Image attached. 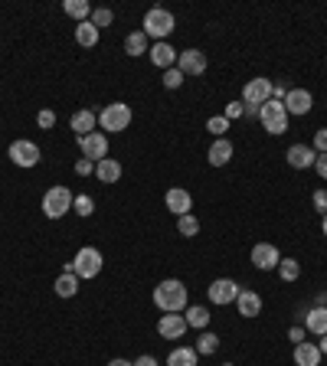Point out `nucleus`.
<instances>
[{"instance_id":"nucleus-31","label":"nucleus","mask_w":327,"mask_h":366,"mask_svg":"<svg viewBox=\"0 0 327 366\" xmlns=\"http://www.w3.org/2000/svg\"><path fill=\"white\" fill-rule=\"evenodd\" d=\"M177 233L187 235V239H194L200 233V220H196L194 213H187V216H177Z\"/></svg>"},{"instance_id":"nucleus-30","label":"nucleus","mask_w":327,"mask_h":366,"mask_svg":"<svg viewBox=\"0 0 327 366\" xmlns=\"http://www.w3.org/2000/svg\"><path fill=\"white\" fill-rule=\"evenodd\" d=\"M200 356H209V353H216L220 350V337L216 334H209V330H203L200 337H196V347H194Z\"/></svg>"},{"instance_id":"nucleus-32","label":"nucleus","mask_w":327,"mask_h":366,"mask_svg":"<svg viewBox=\"0 0 327 366\" xmlns=\"http://www.w3.org/2000/svg\"><path fill=\"white\" fill-rule=\"evenodd\" d=\"M278 275H282V281H298L301 262H298V259H282V262H278Z\"/></svg>"},{"instance_id":"nucleus-38","label":"nucleus","mask_w":327,"mask_h":366,"mask_svg":"<svg viewBox=\"0 0 327 366\" xmlns=\"http://www.w3.org/2000/svg\"><path fill=\"white\" fill-rule=\"evenodd\" d=\"M36 125H40V128H43V131H49V128H53V125H56V115H53V112H49V108H43V112H40V115H36Z\"/></svg>"},{"instance_id":"nucleus-25","label":"nucleus","mask_w":327,"mask_h":366,"mask_svg":"<svg viewBox=\"0 0 327 366\" xmlns=\"http://www.w3.org/2000/svg\"><path fill=\"white\" fill-rule=\"evenodd\" d=\"M62 10L73 16L75 23H86V20H92V3H89V0H66V3H62Z\"/></svg>"},{"instance_id":"nucleus-15","label":"nucleus","mask_w":327,"mask_h":366,"mask_svg":"<svg viewBox=\"0 0 327 366\" xmlns=\"http://www.w3.org/2000/svg\"><path fill=\"white\" fill-rule=\"evenodd\" d=\"M157 334L164 340H180L187 334V317L183 314H164L161 321H157Z\"/></svg>"},{"instance_id":"nucleus-13","label":"nucleus","mask_w":327,"mask_h":366,"mask_svg":"<svg viewBox=\"0 0 327 366\" xmlns=\"http://www.w3.org/2000/svg\"><path fill=\"white\" fill-rule=\"evenodd\" d=\"M177 69L183 75H203L207 73V56L200 49H183V53H177Z\"/></svg>"},{"instance_id":"nucleus-48","label":"nucleus","mask_w":327,"mask_h":366,"mask_svg":"<svg viewBox=\"0 0 327 366\" xmlns=\"http://www.w3.org/2000/svg\"><path fill=\"white\" fill-rule=\"evenodd\" d=\"M317 350H321V356H327V334L321 337V343H317Z\"/></svg>"},{"instance_id":"nucleus-1","label":"nucleus","mask_w":327,"mask_h":366,"mask_svg":"<svg viewBox=\"0 0 327 366\" xmlns=\"http://www.w3.org/2000/svg\"><path fill=\"white\" fill-rule=\"evenodd\" d=\"M154 304L164 314H183L187 311V285L180 278H164L154 288Z\"/></svg>"},{"instance_id":"nucleus-45","label":"nucleus","mask_w":327,"mask_h":366,"mask_svg":"<svg viewBox=\"0 0 327 366\" xmlns=\"http://www.w3.org/2000/svg\"><path fill=\"white\" fill-rule=\"evenodd\" d=\"M314 170L327 180V154H317V161H314Z\"/></svg>"},{"instance_id":"nucleus-28","label":"nucleus","mask_w":327,"mask_h":366,"mask_svg":"<svg viewBox=\"0 0 327 366\" xmlns=\"http://www.w3.org/2000/svg\"><path fill=\"white\" fill-rule=\"evenodd\" d=\"M99 33H102V29L92 27V20H86V23H75V43L89 49V46L99 43Z\"/></svg>"},{"instance_id":"nucleus-5","label":"nucleus","mask_w":327,"mask_h":366,"mask_svg":"<svg viewBox=\"0 0 327 366\" xmlns=\"http://www.w3.org/2000/svg\"><path fill=\"white\" fill-rule=\"evenodd\" d=\"M99 125H102L105 131H112V134L125 131V128L131 125V108H128L125 102H112V105H105L102 112H99Z\"/></svg>"},{"instance_id":"nucleus-36","label":"nucleus","mask_w":327,"mask_h":366,"mask_svg":"<svg viewBox=\"0 0 327 366\" xmlns=\"http://www.w3.org/2000/svg\"><path fill=\"white\" fill-rule=\"evenodd\" d=\"M183 79H187V75H183L177 66H174V69H167V73H164V88H170V92H174V88L183 86Z\"/></svg>"},{"instance_id":"nucleus-42","label":"nucleus","mask_w":327,"mask_h":366,"mask_svg":"<svg viewBox=\"0 0 327 366\" xmlns=\"http://www.w3.org/2000/svg\"><path fill=\"white\" fill-rule=\"evenodd\" d=\"M311 200H314V209H317V213H321V209L327 213V193H324V190H314Z\"/></svg>"},{"instance_id":"nucleus-49","label":"nucleus","mask_w":327,"mask_h":366,"mask_svg":"<svg viewBox=\"0 0 327 366\" xmlns=\"http://www.w3.org/2000/svg\"><path fill=\"white\" fill-rule=\"evenodd\" d=\"M321 226H324V235H327V213H324V222H321Z\"/></svg>"},{"instance_id":"nucleus-23","label":"nucleus","mask_w":327,"mask_h":366,"mask_svg":"<svg viewBox=\"0 0 327 366\" xmlns=\"http://www.w3.org/2000/svg\"><path fill=\"white\" fill-rule=\"evenodd\" d=\"M95 177H99L102 183H118L121 180V164L112 161V157H105V161L95 164Z\"/></svg>"},{"instance_id":"nucleus-46","label":"nucleus","mask_w":327,"mask_h":366,"mask_svg":"<svg viewBox=\"0 0 327 366\" xmlns=\"http://www.w3.org/2000/svg\"><path fill=\"white\" fill-rule=\"evenodd\" d=\"M108 366H134V360H125V356H115Z\"/></svg>"},{"instance_id":"nucleus-24","label":"nucleus","mask_w":327,"mask_h":366,"mask_svg":"<svg viewBox=\"0 0 327 366\" xmlns=\"http://www.w3.org/2000/svg\"><path fill=\"white\" fill-rule=\"evenodd\" d=\"M196 360H200V353L194 347H174L167 356V366H196Z\"/></svg>"},{"instance_id":"nucleus-3","label":"nucleus","mask_w":327,"mask_h":366,"mask_svg":"<svg viewBox=\"0 0 327 366\" xmlns=\"http://www.w3.org/2000/svg\"><path fill=\"white\" fill-rule=\"evenodd\" d=\"M69 265H73V272L79 275V281H92L99 272H102L105 262H102V252L92 249V246H86V249L75 252V259Z\"/></svg>"},{"instance_id":"nucleus-21","label":"nucleus","mask_w":327,"mask_h":366,"mask_svg":"<svg viewBox=\"0 0 327 366\" xmlns=\"http://www.w3.org/2000/svg\"><path fill=\"white\" fill-rule=\"evenodd\" d=\"M236 308H239L242 317H259V314H262V298H259L255 291H239Z\"/></svg>"},{"instance_id":"nucleus-11","label":"nucleus","mask_w":327,"mask_h":366,"mask_svg":"<svg viewBox=\"0 0 327 366\" xmlns=\"http://www.w3.org/2000/svg\"><path fill=\"white\" fill-rule=\"evenodd\" d=\"M285 112H288V118L291 115H308L314 108V95L308 92V88H288V95H285Z\"/></svg>"},{"instance_id":"nucleus-10","label":"nucleus","mask_w":327,"mask_h":366,"mask_svg":"<svg viewBox=\"0 0 327 366\" xmlns=\"http://www.w3.org/2000/svg\"><path fill=\"white\" fill-rule=\"evenodd\" d=\"M272 99V79H249L246 88H242V102L246 105H255V108H262V105Z\"/></svg>"},{"instance_id":"nucleus-37","label":"nucleus","mask_w":327,"mask_h":366,"mask_svg":"<svg viewBox=\"0 0 327 366\" xmlns=\"http://www.w3.org/2000/svg\"><path fill=\"white\" fill-rule=\"evenodd\" d=\"M242 112H246V105L242 102H229L226 105V112H223V118L226 121H236V118H242Z\"/></svg>"},{"instance_id":"nucleus-43","label":"nucleus","mask_w":327,"mask_h":366,"mask_svg":"<svg viewBox=\"0 0 327 366\" xmlns=\"http://www.w3.org/2000/svg\"><path fill=\"white\" fill-rule=\"evenodd\" d=\"M304 334H308V330H304V327H291V330H288V340H291V343H304Z\"/></svg>"},{"instance_id":"nucleus-44","label":"nucleus","mask_w":327,"mask_h":366,"mask_svg":"<svg viewBox=\"0 0 327 366\" xmlns=\"http://www.w3.org/2000/svg\"><path fill=\"white\" fill-rule=\"evenodd\" d=\"M134 366H161V363H157V356H151V353H141V356L134 360Z\"/></svg>"},{"instance_id":"nucleus-22","label":"nucleus","mask_w":327,"mask_h":366,"mask_svg":"<svg viewBox=\"0 0 327 366\" xmlns=\"http://www.w3.org/2000/svg\"><path fill=\"white\" fill-rule=\"evenodd\" d=\"M295 366H321V350H317V343H311V340L298 343L295 347Z\"/></svg>"},{"instance_id":"nucleus-6","label":"nucleus","mask_w":327,"mask_h":366,"mask_svg":"<svg viewBox=\"0 0 327 366\" xmlns=\"http://www.w3.org/2000/svg\"><path fill=\"white\" fill-rule=\"evenodd\" d=\"M73 193L66 190V187H49L43 196V213H46V220H62L69 209H73Z\"/></svg>"},{"instance_id":"nucleus-17","label":"nucleus","mask_w":327,"mask_h":366,"mask_svg":"<svg viewBox=\"0 0 327 366\" xmlns=\"http://www.w3.org/2000/svg\"><path fill=\"white\" fill-rule=\"evenodd\" d=\"M233 141L229 138H213V144H209V151H207V161L213 164V167H226V164L233 161Z\"/></svg>"},{"instance_id":"nucleus-4","label":"nucleus","mask_w":327,"mask_h":366,"mask_svg":"<svg viewBox=\"0 0 327 366\" xmlns=\"http://www.w3.org/2000/svg\"><path fill=\"white\" fill-rule=\"evenodd\" d=\"M259 121H262V128H265L268 134H285L288 131V112H285L282 102H275V99H268L262 108H259Z\"/></svg>"},{"instance_id":"nucleus-16","label":"nucleus","mask_w":327,"mask_h":366,"mask_svg":"<svg viewBox=\"0 0 327 366\" xmlns=\"http://www.w3.org/2000/svg\"><path fill=\"white\" fill-rule=\"evenodd\" d=\"M167 209H170L174 216H187V213L194 209V196H190V190L170 187V190H167Z\"/></svg>"},{"instance_id":"nucleus-20","label":"nucleus","mask_w":327,"mask_h":366,"mask_svg":"<svg viewBox=\"0 0 327 366\" xmlns=\"http://www.w3.org/2000/svg\"><path fill=\"white\" fill-rule=\"evenodd\" d=\"M304 330L314 337H324L327 334V308H311L304 314Z\"/></svg>"},{"instance_id":"nucleus-12","label":"nucleus","mask_w":327,"mask_h":366,"mask_svg":"<svg viewBox=\"0 0 327 366\" xmlns=\"http://www.w3.org/2000/svg\"><path fill=\"white\" fill-rule=\"evenodd\" d=\"M278 262H282V252L275 249L272 242H259L252 249V265L259 272H272V268H278Z\"/></svg>"},{"instance_id":"nucleus-35","label":"nucleus","mask_w":327,"mask_h":366,"mask_svg":"<svg viewBox=\"0 0 327 366\" xmlns=\"http://www.w3.org/2000/svg\"><path fill=\"white\" fill-rule=\"evenodd\" d=\"M112 20H115V14H112L108 7H99V10H92V27H95V29L112 27Z\"/></svg>"},{"instance_id":"nucleus-33","label":"nucleus","mask_w":327,"mask_h":366,"mask_svg":"<svg viewBox=\"0 0 327 366\" xmlns=\"http://www.w3.org/2000/svg\"><path fill=\"white\" fill-rule=\"evenodd\" d=\"M73 213H79V216H92V213H95V200H92V196H86V193H82V196H75V200H73Z\"/></svg>"},{"instance_id":"nucleus-18","label":"nucleus","mask_w":327,"mask_h":366,"mask_svg":"<svg viewBox=\"0 0 327 366\" xmlns=\"http://www.w3.org/2000/svg\"><path fill=\"white\" fill-rule=\"evenodd\" d=\"M148 56H151V62H154L157 69H164V73L177 66V49H174L170 43H154L148 49Z\"/></svg>"},{"instance_id":"nucleus-29","label":"nucleus","mask_w":327,"mask_h":366,"mask_svg":"<svg viewBox=\"0 0 327 366\" xmlns=\"http://www.w3.org/2000/svg\"><path fill=\"white\" fill-rule=\"evenodd\" d=\"M183 317H187V327H194V330H207L209 324V311L203 304H194V308L183 311Z\"/></svg>"},{"instance_id":"nucleus-39","label":"nucleus","mask_w":327,"mask_h":366,"mask_svg":"<svg viewBox=\"0 0 327 366\" xmlns=\"http://www.w3.org/2000/svg\"><path fill=\"white\" fill-rule=\"evenodd\" d=\"M314 151L317 154H327V128H321V131H314Z\"/></svg>"},{"instance_id":"nucleus-41","label":"nucleus","mask_w":327,"mask_h":366,"mask_svg":"<svg viewBox=\"0 0 327 366\" xmlns=\"http://www.w3.org/2000/svg\"><path fill=\"white\" fill-rule=\"evenodd\" d=\"M285 95H288V86H285V82H272V99H275V102H285Z\"/></svg>"},{"instance_id":"nucleus-50","label":"nucleus","mask_w":327,"mask_h":366,"mask_svg":"<svg viewBox=\"0 0 327 366\" xmlns=\"http://www.w3.org/2000/svg\"><path fill=\"white\" fill-rule=\"evenodd\" d=\"M223 366H236V363H223Z\"/></svg>"},{"instance_id":"nucleus-19","label":"nucleus","mask_w":327,"mask_h":366,"mask_svg":"<svg viewBox=\"0 0 327 366\" xmlns=\"http://www.w3.org/2000/svg\"><path fill=\"white\" fill-rule=\"evenodd\" d=\"M95 125H99V115H95V112H89V108H79V112L69 118V128L75 131V138L92 134V131H95Z\"/></svg>"},{"instance_id":"nucleus-26","label":"nucleus","mask_w":327,"mask_h":366,"mask_svg":"<svg viewBox=\"0 0 327 366\" xmlns=\"http://www.w3.org/2000/svg\"><path fill=\"white\" fill-rule=\"evenodd\" d=\"M125 53L128 56H144L148 53V36H144V29H134L125 36Z\"/></svg>"},{"instance_id":"nucleus-14","label":"nucleus","mask_w":327,"mask_h":366,"mask_svg":"<svg viewBox=\"0 0 327 366\" xmlns=\"http://www.w3.org/2000/svg\"><path fill=\"white\" fill-rule=\"evenodd\" d=\"M285 161H288V167H295V170H308V167H314V161H317V151H314L311 144H291L288 154H285Z\"/></svg>"},{"instance_id":"nucleus-9","label":"nucleus","mask_w":327,"mask_h":366,"mask_svg":"<svg viewBox=\"0 0 327 366\" xmlns=\"http://www.w3.org/2000/svg\"><path fill=\"white\" fill-rule=\"evenodd\" d=\"M239 291H242V288H239L233 278H216V281H213V285L207 288L209 301H213V304H220V308H223V304H236Z\"/></svg>"},{"instance_id":"nucleus-47","label":"nucleus","mask_w":327,"mask_h":366,"mask_svg":"<svg viewBox=\"0 0 327 366\" xmlns=\"http://www.w3.org/2000/svg\"><path fill=\"white\" fill-rule=\"evenodd\" d=\"M242 115H246V118H259V108H255V105H246V112H242Z\"/></svg>"},{"instance_id":"nucleus-8","label":"nucleus","mask_w":327,"mask_h":366,"mask_svg":"<svg viewBox=\"0 0 327 366\" xmlns=\"http://www.w3.org/2000/svg\"><path fill=\"white\" fill-rule=\"evenodd\" d=\"M7 157H10L16 167H36V164H40V147L33 144V141H27V138H20V141L10 144Z\"/></svg>"},{"instance_id":"nucleus-7","label":"nucleus","mask_w":327,"mask_h":366,"mask_svg":"<svg viewBox=\"0 0 327 366\" xmlns=\"http://www.w3.org/2000/svg\"><path fill=\"white\" fill-rule=\"evenodd\" d=\"M75 144L82 151V157L92 164H99L108 157V138L102 131H92V134H82V138H75Z\"/></svg>"},{"instance_id":"nucleus-34","label":"nucleus","mask_w":327,"mask_h":366,"mask_svg":"<svg viewBox=\"0 0 327 366\" xmlns=\"http://www.w3.org/2000/svg\"><path fill=\"white\" fill-rule=\"evenodd\" d=\"M207 131L213 134V138H226V131H229V121H226L223 115H213L207 121Z\"/></svg>"},{"instance_id":"nucleus-2","label":"nucleus","mask_w":327,"mask_h":366,"mask_svg":"<svg viewBox=\"0 0 327 366\" xmlns=\"http://www.w3.org/2000/svg\"><path fill=\"white\" fill-rule=\"evenodd\" d=\"M177 29V20L170 10H164V7H151L148 14H144V36L151 40H157V43H167V36Z\"/></svg>"},{"instance_id":"nucleus-40","label":"nucleus","mask_w":327,"mask_h":366,"mask_svg":"<svg viewBox=\"0 0 327 366\" xmlns=\"http://www.w3.org/2000/svg\"><path fill=\"white\" fill-rule=\"evenodd\" d=\"M75 174H79V177H92V174H95V164L86 161V157H79V161H75Z\"/></svg>"},{"instance_id":"nucleus-27","label":"nucleus","mask_w":327,"mask_h":366,"mask_svg":"<svg viewBox=\"0 0 327 366\" xmlns=\"http://www.w3.org/2000/svg\"><path fill=\"white\" fill-rule=\"evenodd\" d=\"M75 291H79V275L62 268V275L56 278V294L60 298H75Z\"/></svg>"}]
</instances>
